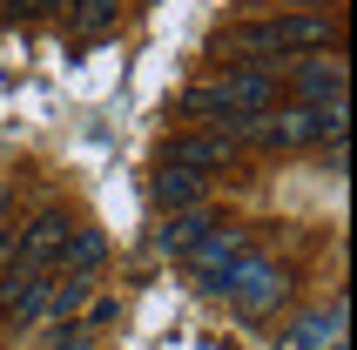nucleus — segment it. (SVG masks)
Wrapping results in <instances>:
<instances>
[{"instance_id":"obj_14","label":"nucleus","mask_w":357,"mask_h":350,"mask_svg":"<svg viewBox=\"0 0 357 350\" xmlns=\"http://www.w3.org/2000/svg\"><path fill=\"white\" fill-rule=\"evenodd\" d=\"M121 14V0H68V20H75L81 34H108Z\"/></svg>"},{"instance_id":"obj_12","label":"nucleus","mask_w":357,"mask_h":350,"mask_svg":"<svg viewBox=\"0 0 357 350\" xmlns=\"http://www.w3.org/2000/svg\"><path fill=\"white\" fill-rule=\"evenodd\" d=\"M209 229H216V222H209V209H176V215H169V222L155 229V250L189 256V250H196V243H202Z\"/></svg>"},{"instance_id":"obj_6","label":"nucleus","mask_w":357,"mask_h":350,"mask_svg":"<svg viewBox=\"0 0 357 350\" xmlns=\"http://www.w3.org/2000/svg\"><path fill=\"white\" fill-rule=\"evenodd\" d=\"M47 283H54V270H14V263H7V270H0V317H7L14 330H34Z\"/></svg>"},{"instance_id":"obj_16","label":"nucleus","mask_w":357,"mask_h":350,"mask_svg":"<svg viewBox=\"0 0 357 350\" xmlns=\"http://www.w3.org/2000/svg\"><path fill=\"white\" fill-rule=\"evenodd\" d=\"M115 317H121V303H115V296H95V303H88V317H81V324H88V330H108Z\"/></svg>"},{"instance_id":"obj_18","label":"nucleus","mask_w":357,"mask_h":350,"mask_svg":"<svg viewBox=\"0 0 357 350\" xmlns=\"http://www.w3.org/2000/svg\"><path fill=\"white\" fill-rule=\"evenodd\" d=\"M7 14H14V20H27V14H34V0H7Z\"/></svg>"},{"instance_id":"obj_15","label":"nucleus","mask_w":357,"mask_h":350,"mask_svg":"<svg viewBox=\"0 0 357 350\" xmlns=\"http://www.w3.org/2000/svg\"><path fill=\"white\" fill-rule=\"evenodd\" d=\"M47 350H95L88 324H47Z\"/></svg>"},{"instance_id":"obj_8","label":"nucleus","mask_w":357,"mask_h":350,"mask_svg":"<svg viewBox=\"0 0 357 350\" xmlns=\"http://www.w3.org/2000/svg\"><path fill=\"white\" fill-rule=\"evenodd\" d=\"M162 162H176V169H196V175H222L236 162V142L216 135V128H196V135H176L162 149Z\"/></svg>"},{"instance_id":"obj_20","label":"nucleus","mask_w":357,"mask_h":350,"mask_svg":"<svg viewBox=\"0 0 357 350\" xmlns=\"http://www.w3.org/2000/svg\"><path fill=\"white\" fill-rule=\"evenodd\" d=\"M95 350H101V344H95Z\"/></svg>"},{"instance_id":"obj_10","label":"nucleus","mask_w":357,"mask_h":350,"mask_svg":"<svg viewBox=\"0 0 357 350\" xmlns=\"http://www.w3.org/2000/svg\"><path fill=\"white\" fill-rule=\"evenodd\" d=\"M344 344V296L331 303V310H310L290 324V337H283V350H337Z\"/></svg>"},{"instance_id":"obj_13","label":"nucleus","mask_w":357,"mask_h":350,"mask_svg":"<svg viewBox=\"0 0 357 350\" xmlns=\"http://www.w3.org/2000/svg\"><path fill=\"white\" fill-rule=\"evenodd\" d=\"M101 256H108V236H101V229H68V243H61V263H54V270H68V276H95V270H101Z\"/></svg>"},{"instance_id":"obj_2","label":"nucleus","mask_w":357,"mask_h":350,"mask_svg":"<svg viewBox=\"0 0 357 350\" xmlns=\"http://www.w3.org/2000/svg\"><path fill=\"white\" fill-rule=\"evenodd\" d=\"M344 128H351V108L344 101H324V108H263V115H243L229 121V128H216V135H229L243 149V142H257V149H310V142H344Z\"/></svg>"},{"instance_id":"obj_19","label":"nucleus","mask_w":357,"mask_h":350,"mask_svg":"<svg viewBox=\"0 0 357 350\" xmlns=\"http://www.w3.org/2000/svg\"><path fill=\"white\" fill-rule=\"evenodd\" d=\"M0 250H7V222H0Z\"/></svg>"},{"instance_id":"obj_7","label":"nucleus","mask_w":357,"mask_h":350,"mask_svg":"<svg viewBox=\"0 0 357 350\" xmlns=\"http://www.w3.org/2000/svg\"><path fill=\"white\" fill-rule=\"evenodd\" d=\"M243 256H250V236H243V229H209L196 250H189V270H196V283H202V290H216V283L236 270Z\"/></svg>"},{"instance_id":"obj_17","label":"nucleus","mask_w":357,"mask_h":350,"mask_svg":"<svg viewBox=\"0 0 357 350\" xmlns=\"http://www.w3.org/2000/svg\"><path fill=\"white\" fill-rule=\"evenodd\" d=\"M47 14H68V0H34V14H27V20H47Z\"/></svg>"},{"instance_id":"obj_9","label":"nucleus","mask_w":357,"mask_h":350,"mask_svg":"<svg viewBox=\"0 0 357 350\" xmlns=\"http://www.w3.org/2000/svg\"><path fill=\"white\" fill-rule=\"evenodd\" d=\"M290 88H297V101H303V108H324V101H344V88H351V75H344V61L303 54L297 68H290Z\"/></svg>"},{"instance_id":"obj_5","label":"nucleus","mask_w":357,"mask_h":350,"mask_svg":"<svg viewBox=\"0 0 357 350\" xmlns=\"http://www.w3.org/2000/svg\"><path fill=\"white\" fill-rule=\"evenodd\" d=\"M68 229H75V222H68L61 209H40L34 222L14 236V270H54V263H61V243H68Z\"/></svg>"},{"instance_id":"obj_3","label":"nucleus","mask_w":357,"mask_h":350,"mask_svg":"<svg viewBox=\"0 0 357 350\" xmlns=\"http://www.w3.org/2000/svg\"><path fill=\"white\" fill-rule=\"evenodd\" d=\"M263 108H277V75L270 68H216L209 81H196L189 95H182V115L209 121V128H229L243 115H263Z\"/></svg>"},{"instance_id":"obj_1","label":"nucleus","mask_w":357,"mask_h":350,"mask_svg":"<svg viewBox=\"0 0 357 350\" xmlns=\"http://www.w3.org/2000/svg\"><path fill=\"white\" fill-rule=\"evenodd\" d=\"M222 47L229 54H250L263 68V61H303V54H331L337 47V20L331 14H270V20H243V27H229L222 34Z\"/></svg>"},{"instance_id":"obj_4","label":"nucleus","mask_w":357,"mask_h":350,"mask_svg":"<svg viewBox=\"0 0 357 350\" xmlns=\"http://www.w3.org/2000/svg\"><path fill=\"white\" fill-rule=\"evenodd\" d=\"M209 296H222V303H236L243 317H270V310L283 303V296H290V270H283V263H270V256H257V250H250V256L236 263V270H229V276L216 283V290H209Z\"/></svg>"},{"instance_id":"obj_11","label":"nucleus","mask_w":357,"mask_h":350,"mask_svg":"<svg viewBox=\"0 0 357 350\" xmlns=\"http://www.w3.org/2000/svg\"><path fill=\"white\" fill-rule=\"evenodd\" d=\"M209 202V175H196V169H176V162H162V175H155V209H202Z\"/></svg>"}]
</instances>
